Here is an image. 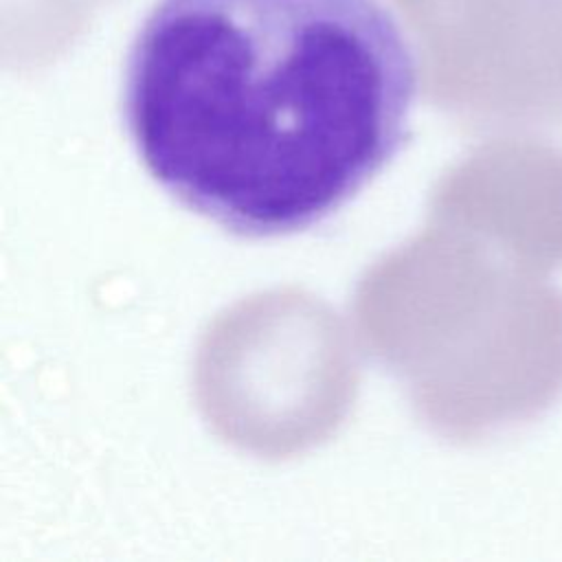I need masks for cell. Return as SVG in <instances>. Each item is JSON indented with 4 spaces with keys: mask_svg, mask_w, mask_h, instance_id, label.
<instances>
[{
    "mask_svg": "<svg viewBox=\"0 0 562 562\" xmlns=\"http://www.w3.org/2000/svg\"><path fill=\"white\" fill-rule=\"evenodd\" d=\"M417 59L382 0H156L121 114L149 176L248 239L345 206L411 134Z\"/></svg>",
    "mask_w": 562,
    "mask_h": 562,
    "instance_id": "6da1fadb",
    "label": "cell"
},
{
    "mask_svg": "<svg viewBox=\"0 0 562 562\" xmlns=\"http://www.w3.org/2000/svg\"><path fill=\"white\" fill-rule=\"evenodd\" d=\"M496 224L520 261L536 274L562 268V149L518 143L490 167Z\"/></svg>",
    "mask_w": 562,
    "mask_h": 562,
    "instance_id": "7a4b0ae2",
    "label": "cell"
},
{
    "mask_svg": "<svg viewBox=\"0 0 562 562\" xmlns=\"http://www.w3.org/2000/svg\"><path fill=\"white\" fill-rule=\"evenodd\" d=\"M529 33L547 123H562V0H531Z\"/></svg>",
    "mask_w": 562,
    "mask_h": 562,
    "instance_id": "3957f363",
    "label": "cell"
}]
</instances>
